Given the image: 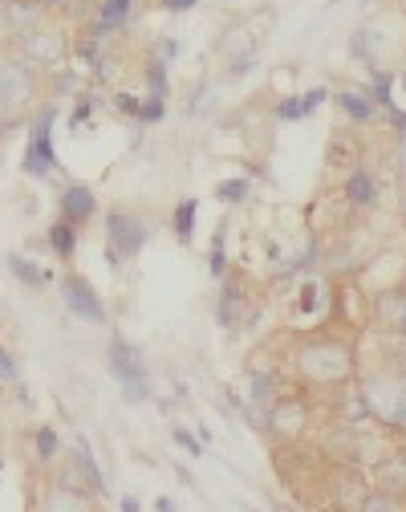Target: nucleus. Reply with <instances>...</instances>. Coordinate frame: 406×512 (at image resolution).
<instances>
[{
	"instance_id": "6e6552de",
	"label": "nucleus",
	"mask_w": 406,
	"mask_h": 512,
	"mask_svg": "<svg viewBox=\"0 0 406 512\" xmlns=\"http://www.w3.org/2000/svg\"><path fill=\"white\" fill-rule=\"evenodd\" d=\"M374 322L398 338H406V289H386L374 305Z\"/></svg>"
},
{
	"instance_id": "20e7f679",
	"label": "nucleus",
	"mask_w": 406,
	"mask_h": 512,
	"mask_svg": "<svg viewBox=\"0 0 406 512\" xmlns=\"http://www.w3.org/2000/svg\"><path fill=\"white\" fill-rule=\"evenodd\" d=\"M147 240V228L139 216H126V212H110L106 216V252H110V265H122L126 256H134Z\"/></svg>"
},
{
	"instance_id": "f8f14e48",
	"label": "nucleus",
	"mask_w": 406,
	"mask_h": 512,
	"mask_svg": "<svg viewBox=\"0 0 406 512\" xmlns=\"http://www.w3.org/2000/svg\"><path fill=\"white\" fill-rule=\"evenodd\" d=\"M61 212H65V220H90L94 216V196H90V191L86 187H70V191H65V196H61Z\"/></svg>"
},
{
	"instance_id": "a878e982",
	"label": "nucleus",
	"mask_w": 406,
	"mask_h": 512,
	"mask_svg": "<svg viewBox=\"0 0 406 512\" xmlns=\"http://www.w3.org/2000/svg\"><path fill=\"white\" fill-rule=\"evenodd\" d=\"M175 443H179V447H187V456H199V439H195V435H187L183 427H175Z\"/></svg>"
},
{
	"instance_id": "f03ea898",
	"label": "nucleus",
	"mask_w": 406,
	"mask_h": 512,
	"mask_svg": "<svg viewBox=\"0 0 406 512\" xmlns=\"http://www.w3.org/2000/svg\"><path fill=\"white\" fill-rule=\"evenodd\" d=\"M370 419H378L382 427H398L406 431V374L402 370H382V374H370L362 387H358Z\"/></svg>"
},
{
	"instance_id": "4468645a",
	"label": "nucleus",
	"mask_w": 406,
	"mask_h": 512,
	"mask_svg": "<svg viewBox=\"0 0 406 512\" xmlns=\"http://www.w3.org/2000/svg\"><path fill=\"white\" fill-rule=\"evenodd\" d=\"M358 512H406V496H394V492L374 488V492L358 504Z\"/></svg>"
},
{
	"instance_id": "f3484780",
	"label": "nucleus",
	"mask_w": 406,
	"mask_h": 512,
	"mask_svg": "<svg viewBox=\"0 0 406 512\" xmlns=\"http://www.w3.org/2000/svg\"><path fill=\"white\" fill-rule=\"evenodd\" d=\"M130 13V0H102V9H98V29H110L118 21H126Z\"/></svg>"
},
{
	"instance_id": "423d86ee",
	"label": "nucleus",
	"mask_w": 406,
	"mask_h": 512,
	"mask_svg": "<svg viewBox=\"0 0 406 512\" xmlns=\"http://www.w3.org/2000/svg\"><path fill=\"white\" fill-rule=\"evenodd\" d=\"M61 293H65V305H70V309L82 317V322H94V326L106 322V305H102V297L90 289L86 277H65Z\"/></svg>"
},
{
	"instance_id": "7c9ffc66",
	"label": "nucleus",
	"mask_w": 406,
	"mask_h": 512,
	"mask_svg": "<svg viewBox=\"0 0 406 512\" xmlns=\"http://www.w3.org/2000/svg\"><path fill=\"white\" fill-rule=\"evenodd\" d=\"M191 5H195V0H163V9H171V13H183Z\"/></svg>"
},
{
	"instance_id": "ddd939ff",
	"label": "nucleus",
	"mask_w": 406,
	"mask_h": 512,
	"mask_svg": "<svg viewBox=\"0 0 406 512\" xmlns=\"http://www.w3.org/2000/svg\"><path fill=\"white\" fill-rule=\"evenodd\" d=\"M37 17H41V0H13V5H5V21L13 29H37Z\"/></svg>"
},
{
	"instance_id": "f257e3e1",
	"label": "nucleus",
	"mask_w": 406,
	"mask_h": 512,
	"mask_svg": "<svg viewBox=\"0 0 406 512\" xmlns=\"http://www.w3.org/2000/svg\"><path fill=\"white\" fill-rule=\"evenodd\" d=\"M293 370L301 382H309V387H342V382L354 374V358L337 342H305L293 354Z\"/></svg>"
},
{
	"instance_id": "bb28decb",
	"label": "nucleus",
	"mask_w": 406,
	"mask_h": 512,
	"mask_svg": "<svg viewBox=\"0 0 406 512\" xmlns=\"http://www.w3.org/2000/svg\"><path fill=\"white\" fill-rule=\"evenodd\" d=\"M139 114H143V118H147V122H159V118H163V102H159V98H155V102H151V106H143V110H139Z\"/></svg>"
},
{
	"instance_id": "393cba45",
	"label": "nucleus",
	"mask_w": 406,
	"mask_h": 512,
	"mask_svg": "<svg viewBox=\"0 0 406 512\" xmlns=\"http://www.w3.org/2000/svg\"><path fill=\"white\" fill-rule=\"evenodd\" d=\"M212 273H224V232H216V244H212Z\"/></svg>"
},
{
	"instance_id": "2f4dec72",
	"label": "nucleus",
	"mask_w": 406,
	"mask_h": 512,
	"mask_svg": "<svg viewBox=\"0 0 406 512\" xmlns=\"http://www.w3.org/2000/svg\"><path fill=\"white\" fill-rule=\"evenodd\" d=\"M155 512H175V504L163 496V500H155Z\"/></svg>"
},
{
	"instance_id": "412c9836",
	"label": "nucleus",
	"mask_w": 406,
	"mask_h": 512,
	"mask_svg": "<svg viewBox=\"0 0 406 512\" xmlns=\"http://www.w3.org/2000/svg\"><path fill=\"white\" fill-rule=\"evenodd\" d=\"M216 196H220L224 204H240V200L248 196V183H244V179H224V183L216 187Z\"/></svg>"
},
{
	"instance_id": "7ed1b4c3",
	"label": "nucleus",
	"mask_w": 406,
	"mask_h": 512,
	"mask_svg": "<svg viewBox=\"0 0 406 512\" xmlns=\"http://www.w3.org/2000/svg\"><path fill=\"white\" fill-rule=\"evenodd\" d=\"M106 362H110V370H114L118 382H122V399H126V403H147L151 391H147V366H143L139 350H130L126 342H110Z\"/></svg>"
},
{
	"instance_id": "c756f323",
	"label": "nucleus",
	"mask_w": 406,
	"mask_h": 512,
	"mask_svg": "<svg viewBox=\"0 0 406 512\" xmlns=\"http://www.w3.org/2000/svg\"><path fill=\"white\" fill-rule=\"evenodd\" d=\"M374 90H378V94H374L378 102H390V78H378V86H374Z\"/></svg>"
},
{
	"instance_id": "6ab92c4d",
	"label": "nucleus",
	"mask_w": 406,
	"mask_h": 512,
	"mask_svg": "<svg viewBox=\"0 0 406 512\" xmlns=\"http://www.w3.org/2000/svg\"><path fill=\"white\" fill-rule=\"evenodd\" d=\"M9 269H13V273H17L21 281H25V285H33V289L49 281V277H45V273H41L37 265H29V261H25V256H9Z\"/></svg>"
},
{
	"instance_id": "9d476101",
	"label": "nucleus",
	"mask_w": 406,
	"mask_h": 512,
	"mask_svg": "<svg viewBox=\"0 0 406 512\" xmlns=\"http://www.w3.org/2000/svg\"><path fill=\"white\" fill-rule=\"evenodd\" d=\"M21 49L37 61V66H57L61 61V37L49 29H25L21 33Z\"/></svg>"
},
{
	"instance_id": "a211bd4d",
	"label": "nucleus",
	"mask_w": 406,
	"mask_h": 512,
	"mask_svg": "<svg viewBox=\"0 0 406 512\" xmlns=\"http://www.w3.org/2000/svg\"><path fill=\"white\" fill-rule=\"evenodd\" d=\"M49 244L57 248V256H70V252H74V244H78V232H74V224H53V232H49Z\"/></svg>"
},
{
	"instance_id": "5701e85b",
	"label": "nucleus",
	"mask_w": 406,
	"mask_h": 512,
	"mask_svg": "<svg viewBox=\"0 0 406 512\" xmlns=\"http://www.w3.org/2000/svg\"><path fill=\"white\" fill-rule=\"evenodd\" d=\"M37 447H41L37 456H41V460H49V456L57 452V435H53L49 427H41V431H37Z\"/></svg>"
},
{
	"instance_id": "b1692460",
	"label": "nucleus",
	"mask_w": 406,
	"mask_h": 512,
	"mask_svg": "<svg viewBox=\"0 0 406 512\" xmlns=\"http://www.w3.org/2000/svg\"><path fill=\"white\" fill-rule=\"evenodd\" d=\"M277 114H281L285 122H293V118H301V114H305V102H301V98H285Z\"/></svg>"
},
{
	"instance_id": "9b49d317",
	"label": "nucleus",
	"mask_w": 406,
	"mask_h": 512,
	"mask_svg": "<svg viewBox=\"0 0 406 512\" xmlns=\"http://www.w3.org/2000/svg\"><path fill=\"white\" fill-rule=\"evenodd\" d=\"M374 484H378L382 492L406 496V452H394V456H386V460L374 468Z\"/></svg>"
},
{
	"instance_id": "0eeeda50",
	"label": "nucleus",
	"mask_w": 406,
	"mask_h": 512,
	"mask_svg": "<svg viewBox=\"0 0 406 512\" xmlns=\"http://www.w3.org/2000/svg\"><path fill=\"white\" fill-rule=\"evenodd\" d=\"M264 427L273 431L277 439H297V435L309 427V407L297 403V399H285V403H277L273 411H268Z\"/></svg>"
},
{
	"instance_id": "72a5a7b5",
	"label": "nucleus",
	"mask_w": 406,
	"mask_h": 512,
	"mask_svg": "<svg viewBox=\"0 0 406 512\" xmlns=\"http://www.w3.org/2000/svg\"><path fill=\"white\" fill-rule=\"evenodd\" d=\"M41 5H74V0H41Z\"/></svg>"
},
{
	"instance_id": "2eb2a0df",
	"label": "nucleus",
	"mask_w": 406,
	"mask_h": 512,
	"mask_svg": "<svg viewBox=\"0 0 406 512\" xmlns=\"http://www.w3.org/2000/svg\"><path fill=\"white\" fill-rule=\"evenodd\" d=\"M337 102H342V110H346L354 122H366V118L374 114L370 98H366V94H358V90H342V94H337Z\"/></svg>"
},
{
	"instance_id": "c85d7f7f",
	"label": "nucleus",
	"mask_w": 406,
	"mask_h": 512,
	"mask_svg": "<svg viewBox=\"0 0 406 512\" xmlns=\"http://www.w3.org/2000/svg\"><path fill=\"white\" fill-rule=\"evenodd\" d=\"M0 378H17V370H13V358L0 350Z\"/></svg>"
},
{
	"instance_id": "aec40b11",
	"label": "nucleus",
	"mask_w": 406,
	"mask_h": 512,
	"mask_svg": "<svg viewBox=\"0 0 406 512\" xmlns=\"http://www.w3.org/2000/svg\"><path fill=\"white\" fill-rule=\"evenodd\" d=\"M195 212H199V204H195V200H183V204L175 208V232H179V240H191V228H195Z\"/></svg>"
},
{
	"instance_id": "cd10ccee",
	"label": "nucleus",
	"mask_w": 406,
	"mask_h": 512,
	"mask_svg": "<svg viewBox=\"0 0 406 512\" xmlns=\"http://www.w3.org/2000/svg\"><path fill=\"white\" fill-rule=\"evenodd\" d=\"M301 102H305V114H309L313 106H321V102H325V90H309V94H305Z\"/></svg>"
},
{
	"instance_id": "39448f33",
	"label": "nucleus",
	"mask_w": 406,
	"mask_h": 512,
	"mask_svg": "<svg viewBox=\"0 0 406 512\" xmlns=\"http://www.w3.org/2000/svg\"><path fill=\"white\" fill-rule=\"evenodd\" d=\"M33 86H37V78L25 61H9V57L0 61V110L5 114H17L33 98Z\"/></svg>"
},
{
	"instance_id": "473e14b6",
	"label": "nucleus",
	"mask_w": 406,
	"mask_h": 512,
	"mask_svg": "<svg viewBox=\"0 0 406 512\" xmlns=\"http://www.w3.org/2000/svg\"><path fill=\"white\" fill-rule=\"evenodd\" d=\"M122 512H139V500H134V496H126V500H122Z\"/></svg>"
},
{
	"instance_id": "f704fd0d",
	"label": "nucleus",
	"mask_w": 406,
	"mask_h": 512,
	"mask_svg": "<svg viewBox=\"0 0 406 512\" xmlns=\"http://www.w3.org/2000/svg\"><path fill=\"white\" fill-rule=\"evenodd\" d=\"M5 5H13V0H5Z\"/></svg>"
},
{
	"instance_id": "dca6fc26",
	"label": "nucleus",
	"mask_w": 406,
	"mask_h": 512,
	"mask_svg": "<svg viewBox=\"0 0 406 512\" xmlns=\"http://www.w3.org/2000/svg\"><path fill=\"white\" fill-rule=\"evenodd\" d=\"M346 196H350V204H374V179H370L366 171L350 175V183H346Z\"/></svg>"
},
{
	"instance_id": "4be33fe9",
	"label": "nucleus",
	"mask_w": 406,
	"mask_h": 512,
	"mask_svg": "<svg viewBox=\"0 0 406 512\" xmlns=\"http://www.w3.org/2000/svg\"><path fill=\"white\" fill-rule=\"evenodd\" d=\"M147 78H151V94H155V98L163 102V98H167V74H163V66H159V61H151Z\"/></svg>"
},
{
	"instance_id": "1a4fd4ad",
	"label": "nucleus",
	"mask_w": 406,
	"mask_h": 512,
	"mask_svg": "<svg viewBox=\"0 0 406 512\" xmlns=\"http://www.w3.org/2000/svg\"><path fill=\"white\" fill-rule=\"evenodd\" d=\"M49 118H53V114H45V118L33 126L29 155H25V171H29V175H49V171L57 167V159H53V147H49Z\"/></svg>"
}]
</instances>
